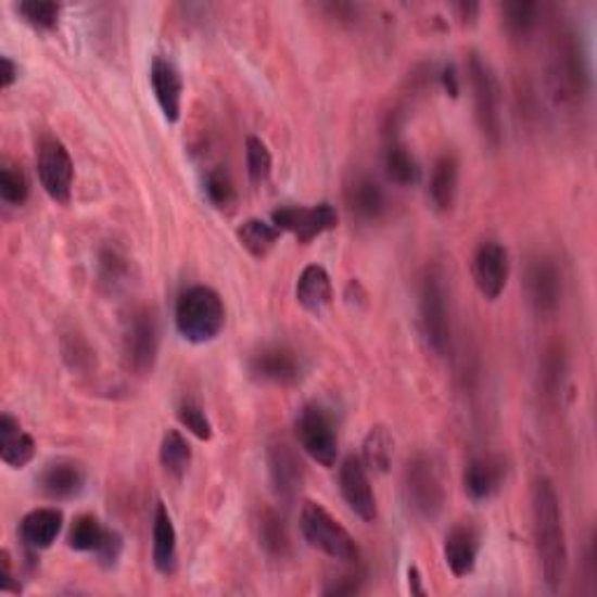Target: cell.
Here are the masks:
<instances>
[{"label":"cell","mask_w":597,"mask_h":597,"mask_svg":"<svg viewBox=\"0 0 597 597\" xmlns=\"http://www.w3.org/2000/svg\"><path fill=\"white\" fill-rule=\"evenodd\" d=\"M532 534L537 548L539 568L548 590H558L568 576V537H564L560 499L548 479H537L532 485Z\"/></svg>","instance_id":"obj_1"},{"label":"cell","mask_w":597,"mask_h":597,"mask_svg":"<svg viewBox=\"0 0 597 597\" xmlns=\"http://www.w3.org/2000/svg\"><path fill=\"white\" fill-rule=\"evenodd\" d=\"M548 91L560 107H576L588 93V66L572 30H560L548 50Z\"/></svg>","instance_id":"obj_2"},{"label":"cell","mask_w":597,"mask_h":597,"mask_svg":"<svg viewBox=\"0 0 597 597\" xmlns=\"http://www.w3.org/2000/svg\"><path fill=\"white\" fill-rule=\"evenodd\" d=\"M225 304L213 288L194 285L187 288L176 304L178 334L190 343H208L225 329Z\"/></svg>","instance_id":"obj_3"},{"label":"cell","mask_w":597,"mask_h":597,"mask_svg":"<svg viewBox=\"0 0 597 597\" xmlns=\"http://www.w3.org/2000/svg\"><path fill=\"white\" fill-rule=\"evenodd\" d=\"M298 528H302L304 539L325 556L348 564L359 562V548L351 537V532L345 530L322 505H318V501H306L302 507V513H298Z\"/></svg>","instance_id":"obj_4"},{"label":"cell","mask_w":597,"mask_h":597,"mask_svg":"<svg viewBox=\"0 0 597 597\" xmlns=\"http://www.w3.org/2000/svg\"><path fill=\"white\" fill-rule=\"evenodd\" d=\"M418 325L428 351L444 357L450 351V313L444 280L436 271H428L420 280Z\"/></svg>","instance_id":"obj_5"},{"label":"cell","mask_w":597,"mask_h":597,"mask_svg":"<svg viewBox=\"0 0 597 597\" xmlns=\"http://www.w3.org/2000/svg\"><path fill=\"white\" fill-rule=\"evenodd\" d=\"M404 493L406 501L420 518L434 521L444 511L446 505V488L442 474L428 455H416L408 460L404 469Z\"/></svg>","instance_id":"obj_6"},{"label":"cell","mask_w":597,"mask_h":597,"mask_svg":"<svg viewBox=\"0 0 597 597\" xmlns=\"http://www.w3.org/2000/svg\"><path fill=\"white\" fill-rule=\"evenodd\" d=\"M469 82L474 93L477 124L493 148L501 143V113H499V87L491 66L479 54L469 56Z\"/></svg>","instance_id":"obj_7"},{"label":"cell","mask_w":597,"mask_h":597,"mask_svg":"<svg viewBox=\"0 0 597 597\" xmlns=\"http://www.w3.org/2000/svg\"><path fill=\"white\" fill-rule=\"evenodd\" d=\"M160 355V322L154 310H134L124 329V365L136 376L152 373Z\"/></svg>","instance_id":"obj_8"},{"label":"cell","mask_w":597,"mask_h":597,"mask_svg":"<svg viewBox=\"0 0 597 597\" xmlns=\"http://www.w3.org/2000/svg\"><path fill=\"white\" fill-rule=\"evenodd\" d=\"M294 432L302 446L313 460L322 467H334L339 458V434L334 420L325 408L308 404L296 416Z\"/></svg>","instance_id":"obj_9"},{"label":"cell","mask_w":597,"mask_h":597,"mask_svg":"<svg viewBox=\"0 0 597 597\" xmlns=\"http://www.w3.org/2000/svg\"><path fill=\"white\" fill-rule=\"evenodd\" d=\"M38 178L52 201L68 206L73 196L75 166L66 145L56 138H42L38 145Z\"/></svg>","instance_id":"obj_10"},{"label":"cell","mask_w":597,"mask_h":597,"mask_svg":"<svg viewBox=\"0 0 597 597\" xmlns=\"http://www.w3.org/2000/svg\"><path fill=\"white\" fill-rule=\"evenodd\" d=\"M271 223L280 231L294 233L298 243H310L325 231H332L339 225V213L332 203H318V206H285L271 215Z\"/></svg>","instance_id":"obj_11"},{"label":"cell","mask_w":597,"mask_h":597,"mask_svg":"<svg viewBox=\"0 0 597 597\" xmlns=\"http://www.w3.org/2000/svg\"><path fill=\"white\" fill-rule=\"evenodd\" d=\"M509 274L511 262L507 247L497 241H483L471 257V276H474L479 292L488 302H495L507 290Z\"/></svg>","instance_id":"obj_12"},{"label":"cell","mask_w":597,"mask_h":597,"mask_svg":"<svg viewBox=\"0 0 597 597\" xmlns=\"http://www.w3.org/2000/svg\"><path fill=\"white\" fill-rule=\"evenodd\" d=\"M266 462H269L271 483L276 488V495L282 501H294L296 495L302 493L306 481V469L294 446L288 439L276 436L266 448Z\"/></svg>","instance_id":"obj_13"},{"label":"cell","mask_w":597,"mask_h":597,"mask_svg":"<svg viewBox=\"0 0 597 597\" xmlns=\"http://www.w3.org/2000/svg\"><path fill=\"white\" fill-rule=\"evenodd\" d=\"M339 488L345 505L351 507V511L357 518H363L365 523L376 521L379 507H376V495L371 491L367 467L363 465V460L355 458V455H348L339 467Z\"/></svg>","instance_id":"obj_14"},{"label":"cell","mask_w":597,"mask_h":597,"mask_svg":"<svg viewBox=\"0 0 597 597\" xmlns=\"http://www.w3.org/2000/svg\"><path fill=\"white\" fill-rule=\"evenodd\" d=\"M302 359L288 345H266L250 359V373L262 383L294 385L302 379Z\"/></svg>","instance_id":"obj_15"},{"label":"cell","mask_w":597,"mask_h":597,"mask_svg":"<svg viewBox=\"0 0 597 597\" xmlns=\"http://www.w3.org/2000/svg\"><path fill=\"white\" fill-rule=\"evenodd\" d=\"M525 290L534 310L554 313L562 298V276L558 266L546 257L532 259L525 276Z\"/></svg>","instance_id":"obj_16"},{"label":"cell","mask_w":597,"mask_h":597,"mask_svg":"<svg viewBox=\"0 0 597 597\" xmlns=\"http://www.w3.org/2000/svg\"><path fill=\"white\" fill-rule=\"evenodd\" d=\"M507 481V460L497 453H485L471 460L465 469V493L474 501L495 497Z\"/></svg>","instance_id":"obj_17"},{"label":"cell","mask_w":597,"mask_h":597,"mask_svg":"<svg viewBox=\"0 0 597 597\" xmlns=\"http://www.w3.org/2000/svg\"><path fill=\"white\" fill-rule=\"evenodd\" d=\"M343 196L351 213L359 219H365V223H379L388 213V196L383 192V187L365 170L353 173L348 182H345Z\"/></svg>","instance_id":"obj_18"},{"label":"cell","mask_w":597,"mask_h":597,"mask_svg":"<svg viewBox=\"0 0 597 597\" xmlns=\"http://www.w3.org/2000/svg\"><path fill=\"white\" fill-rule=\"evenodd\" d=\"M479 551H481V534L474 523L460 521L448 530L446 544H444V558L453 576L462 579L474 572Z\"/></svg>","instance_id":"obj_19"},{"label":"cell","mask_w":597,"mask_h":597,"mask_svg":"<svg viewBox=\"0 0 597 597\" xmlns=\"http://www.w3.org/2000/svg\"><path fill=\"white\" fill-rule=\"evenodd\" d=\"M87 483V471L80 462L68 460V458H59L50 465H45L38 477V485L42 495L50 499H73L85 491Z\"/></svg>","instance_id":"obj_20"},{"label":"cell","mask_w":597,"mask_h":597,"mask_svg":"<svg viewBox=\"0 0 597 597\" xmlns=\"http://www.w3.org/2000/svg\"><path fill=\"white\" fill-rule=\"evenodd\" d=\"M150 85L166 122L176 124L182 113V77L164 56H154L150 66Z\"/></svg>","instance_id":"obj_21"},{"label":"cell","mask_w":597,"mask_h":597,"mask_svg":"<svg viewBox=\"0 0 597 597\" xmlns=\"http://www.w3.org/2000/svg\"><path fill=\"white\" fill-rule=\"evenodd\" d=\"M152 564L154 570L164 576H173L178 572V532H176V525H173V518L164 501H160L154 509Z\"/></svg>","instance_id":"obj_22"},{"label":"cell","mask_w":597,"mask_h":597,"mask_svg":"<svg viewBox=\"0 0 597 597\" xmlns=\"http://www.w3.org/2000/svg\"><path fill=\"white\" fill-rule=\"evenodd\" d=\"M61 528H64V513L52 507H42L22 518L20 537L30 551H45L56 542Z\"/></svg>","instance_id":"obj_23"},{"label":"cell","mask_w":597,"mask_h":597,"mask_svg":"<svg viewBox=\"0 0 597 597\" xmlns=\"http://www.w3.org/2000/svg\"><path fill=\"white\" fill-rule=\"evenodd\" d=\"M334 298L332 278H329L327 269L320 264H310L302 271L296 280V302L304 310L320 316L325 308H329Z\"/></svg>","instance_id":"obj_24"},{"label":"cell","mask_w":597,"mask_h":597,"mask_svg":"<svg viewBox=\"0 0 597 597\" xmlns=\"http://www.w3.org/2000/svg\"><path fill=\"white\" fill-rule=\"evenodd\" d=\"M0 458L12 469H22L36 458L34 436L26 434L20 420L10 414L0 416Z\"/></svg>","instance_id":"obj_25"},{"label":"cell","mask_w":597,"mask_h":597,"mask_svg":"<svg viewBox=\"0 0 597 597\" xmlns=\"http://www.w3.org/2000/svg\"><path fill=\"white\" fill-rule=\"evenodd\" d=\"M458 178H460V164L455 160V154L446 152L436 160L430 178V199L439 213H448L458 196Z\"/></svg>","instance_id":"obj_26"},{"label":"cell","mask_w":597,"mask_h":597,"mask_svg":"<svg viewBox=\"0 0 597 597\" xmlns=\"http://www.w3.org/2000/svg\"><path fill=\"white\" fill-rule=\"evenodd\" d=\"M280 233L282 231L274 223H264L259 217L245 219V223L239 227V231H236L241 245L257 259H264L271 253L276 243L280 241Z\"/></svg>","instance_id":"obj_27"},{"label":"cell","mask_w":597,"mask_h":597,"mask_svg":"<svg viewBox=\"0 0 597 597\" xmlns=\"http://www.w3.org/2000/svg\"><path fill=\"white\" fill-rule=\"evenodd\" d=\"M383 166H385L388 178L395 185L411 187L420 180V166L416 162V156L411 154V150H408L395 138L390 140L385 152H383Z\"/></svg>","instance_id":"obj_28"},{"label":"cell","mask_w":597,"mask_h":597,"mask_svg":"<svg viewBox=\"0 0 597 597\" xmlns=\"http://www.w3.org/2000/svg\"><path fill=\"white\" fill-rule=\"evenodd\" d=\"M160 460H162V467L168 471L173 479H182L187 474V469H190V465H192V446L182 436L180 430H168L164 434L162 448H160Z\"/></svg>","instance_id":"obj_29"},{"label":"cell","mask_w":597,"mask_h":597,"mask_svg":"<svg viewBox=\"0 0 597 597\" xmlns=\"http://www.w3.org/2000/svg\"><path fill=\"white\" fill-rule=\"evenodd\" d=\"M392 455H395V442H392L388 428H371L363 444V465L376 471V474H385L392 465Z\"/></svg>","instance_id":"obj_30"},{"label":"cell","mask_w":597,"mask_h":597,"mask_svg":"<svg viewBox=\"0 0 597 597\" xmlns=\"http://www.w3.org/2000/svg\"><path fill=\"white\" fill-rule=\"evenodd\" d=\"M259 542L264 546V551L274 556V558H288L290 556V534H288V528H285V521L282 518L266 509L259 518Z\"/></svg>","instance_id":"obj_31"},{"label":"cell","mask_w":597,"mask_h":597,"mask_svg":"<svg viewBox=\"0 0 597 597\" xmlns=\"http://www.w3.org/2000/svg\"><path fill=\"white\" fill-rule=\"evenodd\" d=\"M107 528L99 521L97 516H77L71 530H68V546L73 551H82V554H97V548L105 539Z\"/></svg>","instance_id":"obj_32"},{"label":"cell","mask_w":597,"mask_h":597,"mask_svg":"<svg viewBox=\"0 0 597 597\" xmlns=\"http://www.w3.org/2000/svg\"><path fill=\"white\" fill-rule=\"evenodd\" d=\"M245 166L253 185H264L271 178L274 156H271V150L266 148L264 140L257 136H247L245 140Z\"/></svg>","instance_id":"obj_33"},{"label":"cell","mask_w":597,"mask_h":597,"mask_svg":"<svg viewBox=\"0 0 597 597\" xmlns=\"http://www.w3.org/2000/svg\"><path fill=\"white\" fill-rule=\"evenodd\" d=\"M203 190H206L208 201L219 211H227L236 203L233 180L223 166H215L206 173V180H203Z\"/></svg>","instance_id":"obj_34"},{"label":"cell","mask_w":597,"mask_h":597,"mask_svg":"<svg viewBox=\"0 0 597 597\" xmlns=\"http://www.w3.org/2000/svg\"><path fill=\"white\" fill-rule=\"evenodd\" d=\"M28 194L30 185L22 166L5 164L3 170H0V199L10 203V206H24Z\"/></svg>","instance_id":"obj_35"},{"label":"cell","mask_w":597,"mask_h":597,"mask_svg":"<svg viewBox=\"0 0 597 597\" xmlns=\"http://www.w3.org/2000/svg\"><path fill=\"white\" fill-rule=\"evenodd\" d=\"M178 420L182 422V425L190 430L196 439H201V442H211L213 439V425L211 420L206 416V411H203L201 404L192 397H185L180 404H178Z\"/></svg>","instance_id":"obj_36"},{"label":"cell","mask_w":597,"mask_h":597,"mask_svg":"<svg viewBox=\"0 0 597 597\" xmlns=\"http://www.w3.org/2000/svg\"><path fill=\"white\" fill-rule=\"evenodd\" d=\"M17 12L22 20L40 30H52L59 24L61 5L59 3H45V0H26V3L17 5Z\"/></svg>","instance_id":"obj_37"},{"label":"cell","mask_w":597,"mask_h":597,"mask_svg":"<svg viewBox=\"0 0 597 597\" xmlns=\"http://www.w3.org/2000/svg\"><path fill=\"white\" fill-rule=\"evenodd\" d=\"M539 5L534 3H505L501 5V17L513 36H528L537 24Z\"/></svg>","instance_id":"obj_38"},{"label":"cell","mask_w":597,"mask_h":597,"mask_svg":"<svg viewBox=\"0 0 597 597\" xmlns=\"http://www.w3.org/2000/svg\"><path fill=\"white\" fill-rule=\"evenodd\" d=\"M122 551H124V542H122V534L115 532V530H107L105 532V539L101 542V546L97 548V558H99V564L101 568H115L117 560L122 558Z\"/></svg>","instance_id":"obj_39"},{"label":"cell","mask_w":597,"mask_h":597,"mask_svg":"<svg viewBox=\"0 0 597 597\" xmlns=\"http://www.w3.org/2000/svg\"><path fill=\"white\" fill-rule=\"evenodd\" d=\"M124 274H127V259H122L115 250H105L101 255V280L107 285H115Z\"/></svg>","instance_id":"obj_40"},{"label":"cell","mask_w":597,"mask_h":597,"mask_svg":"<svg viewBox=\"0 0 597 597\" xmlns=\"http://www.w3.org/2000/svg\"><path fill=\"white\" fill-rule=\"evenodd\" d=\"M71 343H73V348H68V345L64 343V357L68 359V365L73 367V369H87V367H91V363H93V357H91V351L87 348V343L85 341H80V339H71Z\"/></svg>","instance_id":"obj_41"},{"label":"cell","mask_w":597,"mask_h":597,"mask_svg":"<svg viewBox=\"0 0 597 597\" xmlns=\"http://www.w3.org/2000/svg\"><path fill=\"white\" fill-rule=\"evenodd\" d=\"M365 588V579L359 574H348V576H341L339 581H334L332 586H327L322 593L325 595H357L363 593Z\"/></svg>","instance_id":"obj_42"},{"label":"cell","mask_w":597,"mask_h":597,"mask_svg":"<svg viewBox=\"0 0 597 597\" xmlns=\"http://www.w3.org/2000/svg\"><path fill=\"white\" fill-rule=\"evenodd\" d=\"M0 590L3 593H22V584L14 579L12 558L8 551L0 554Z\"/></svg>","instance_id":"obj_43"},{"label":"cell","mask_w":597,"mask_h":597,"mask_svg":"<svg viewBox=\"0 0 597 597\" xmlns=\"http://www.w3.org/2000/svg\"><path fill=\"white\" fill-rule=\"evenodd\" d=\"M0 64H3V89H10L14 82H17L20 68H17V64H14V61L10 56L0 59Z\"/></svg>","instance_id":"obj_44"},{"label":"cell","mask_w":597,"mask_h":597,"mask_svg":"<svg viewBox=\"0 0 597 597\" xmlns=\"http://www.w3.org/2000/svg\"><path fill=\"white\" fill-rule=\"evenodd\" d=\"M442 85H444V89L450 93L453 99H458V93H460V82H458V73H455V68H453V66L444 68V73H442Z\"/></svg>","instance_id":"obj_45"},{"label":"cell","mask_w":597,"mask_h":597,"mask_svg":"<svg viewBox=\"0 0 597 597\" xmlns=\"http://www.w3.org/2000/svg\"><path fill=\"white\" fill-rule=\"evenodd\" d=\"M408 588H411L414 595H425V588H422V579H420L418 568L408 570Z\"/></svg>","instance_id":"obj_46"}]
</instances>
